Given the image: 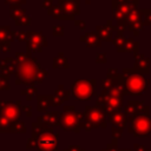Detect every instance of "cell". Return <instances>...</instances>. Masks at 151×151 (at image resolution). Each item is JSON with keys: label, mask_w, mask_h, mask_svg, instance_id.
Instances as JSON below:
<instances>
[{"label": "cell", "mask_w": 151, "mask_h": 151, "mask_svg": "<svg viewBox=\"0 0 151 151\" xmlns=\"http://www.w3.org/2000/svg\"><path fill=\"white\" fill-rule=\"evenodd\" d=\"M57 144V139L55 136L51 134V133H45L41 136V138L39 139V145L41 149L46 150V151H51Z\"/></svg>", "instance_id": "cell-1"}]
</instances>
